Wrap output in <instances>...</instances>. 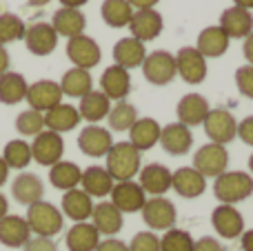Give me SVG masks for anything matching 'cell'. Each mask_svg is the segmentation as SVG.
Instances as JSON below:
<instances>
[{"label": "cell", "instance_id": "bcb514c9", "mask_svg": "<svg viewBox=\"0 0 253 251\" xmlns=\"http://www.w3.org/2000/svg\"><path fill=\"white\" fill-rule=\"evenodd\" d=\"M22 251H58V247H56V243H53L51 238H31L29 243L22 247Z\"/></svg>", "mask_w": 253, "mask_h": 251}, {"label": "cell", "instance_id": "603a6c76", "mask_svg": "<svg viewBox=\"0 0 253 251\" xmlns=\"http://www.w3.org/2000/svg\"><path fill=\"white\" fill-rule=\"evenodd\" d=\"M171 189L182 198H198L207 189V178L193 167H180L171 176Z\"/></svg>", "mask_w": 253, "mask_h": 251}, {"label": "cell", "instance_id": "9c48e42d", "mask_svg": "<svg viewBox=\"0 0 253 251\" xmlns=\"http://www.w3.org/2000/svg\"><path fill=\"white\" fill-rule=\"evenodd\" d=\"M25 100L29 102V109L47 114L49 109H53V107H58L62 102L60 83H53V80H36V83L29 84V89H27Z\"/></svg>", "mask_w": 253, "mask_h": 251}, {"label": "cell", "instance_id": "d4e9b609", "mask_svg": "<svg viewBox=\"0 0 253 251\" xmlns=\"http://www.w3.org/2000/svg\"><path fill=\"white\" fill-rule=\"evenodd\" d=\"M11 196L16 198V203L29 205L34 203H40L44 196V185L36 173H29V171H22L20 176H16V180L11 182Z\"/></svg>", "mask_w": 253, "mask_h": 251}, {"label": "cell", "instance_id": "7a4b0ae2", "mask_svg": "<svg viewBox=\"0 0 253 251\" xmlns=\"http://www.w3.org/2000/svg\"><path fill=\"white\" fill-rule=\"evenodd\" d=\"M27 225H29L31 234H36L38 238H53L62 231L65 227V216L58 207H53L51 203H34L27 207V216H25Z\"/></svg>", "mask_w": 253, "mask_h": 251}, {"label": "cell", "instance_id": "680465c9", "mask_svg": "<svg viewBox=\"0 0 253 251\" xmlns=\"http://www.w3.org/2000/svg\"><path fill=\"white\" fill-rule=\"evenodd\" d=\"M233 4H236V7H242V9H253V0H233Z\"/></svg>", "mask_w": 253, "mask_h": 251}, {"label": "cell", "instance_id": "ffe728a7", "mask_svg": "<svg viewBox=\"0 0 253 251\" xmlns=\"http://www.w3.org/2000/svg\"><path fill=\"white\" fill-rule=\"evenodd\" d=\"M220 29L231 38H247L253 34V16L249 9L242 7H229L220 16Z\"/></svg>", "mask_w": 253, "mask_h": 251}, {"label": "cell", "instance_id": "f546056e", "mask_svg": "<svg viewBox=\"0 0 253 251\" xmlns=\"http://www.w3.org/2000/svg\"><path fill=\"white\" fill-rule=\"evenodd\" d=\"M160 131L162 127L158 125V120L138 118L133 127L129 129V142L142 154V151H149L151 147H156L160 142Z\"/></svg>", "mask_w": 253, "mask_h": 251}, {"label": "cell", "instance_id": "8fae6325", "mask_svg": "<svg viewBox=\"0 0 253 251\" xmlns=\"http://www.w3.org/2000/svg\"><path fill=\"white\" fill-rule=\"evenodd\" d=\"M111 203L118 209L120 213H135L142 211L144 203H147V194L144 189L133 180H125V182H116L111 189Z\"/></svg>", "mask_w": 253, "mask_h": 251}, {"label": "cell", "instance_id": "60d3db41", "mask_svg": "<svg viewBox=\"0 0 253 251\" xmlns=\"http://www.w3.org/2000/svg\"><path fill=\"white\" fill-rule=\"evenodd\" d=\"M27 25L16 13H0V44H11L18 40H25Z\"/></svg>", "mask_w": 253, "mask_h": 251}, {"label": "cell", "instance_id": "db71d44e", "mask_svg": "<svg viewBox=\"0 0 253 251\" xmlns=\"http://www.w3.org/2000/svg\"><path fill=\"white\" fill-rule=\"evenodd\" d=\"M240 245H242V251H253V229L245 231L240 236Z\"/></svg>", "mask_w": 253, "mask_h": 251}, {"label": "cell", "instance_id": "9f6ffc18", "mask_svg": "<svg viewBox=\"0 0 253 251\" xmlns=\"http://www.w3.org/2000/svg\"><path fill=\"white\" fill-rule=\"evenodd\" d=\"M89 0H60L62 7H69V9H80L83 4H87Z\"/></svg>", "mask_w": 253, "mask_h": 251}, {"label": "cell", "instance_id": "4dcf8cb0", "mask_svg": "<svg viewBox=\"0 0 253 251\" xmlns=\"http://www.w3.org/2000/svg\"><path fill=\"white\" fill-rule=\"evenodd\" d=\"M80 185H83L84 194H89L91 198H105V196L111 194V189H114L116 182H114V178L109 176V171H107L105 167L93 165V167H87L83 171Z\"/></svg>", "mask_w": 253, "mask_h": 251}, {"label": "cell", "instance_id": "8d00e7d4", "mask_svg": "<svg viewBox=\"0 0 253 251\" xmlns=\"http://www.w3.org/2000/svg\"><path fill=\"white\" fill-rule=\"evenodd\" d=\"M60 89H62V96H69V98H84L89 91H93V80L91 74L87 69H74L65 71L60 80Z\"/></svg>", "mask_w": 253, "mask_h": 251}, {"label": "cell", "instance_id": "484cf974", "mask_svg": "<svg viewBox=\"0 0 253 251\" xmlns=\"http://www.w3.org/2000/svg\"><path fill=\"white\" fill-rule=\"evenodd\" d=\"M91 225L96 227L100 236L114 238L116 234H120L125 220H123V213L114 207V203H98V205H93Z\"/></svg>", "mask_w": 253, "mask_h": 251}, {"label": "cell", "instance_id": "7c38bea8", "mask_svg": "<svg viewBox=\"0 0 253 251\" xmlns=\"http://www.w3.org/2000/svg\"><path fill=\"white\" fill-rule=\"evenodd\" d=\"M111 147H114L111 131L98 125H87L78 136V149L89 158H105Z\"/></svg>", "mask_w": 253, "mask_h": 251}, {"label": "cell", "instance_id": "44dd1931", "mask_svg": "<svg viewBox=\"0 0 253 251\" xmlns=\"http://www.w3.org/2000/svg\"><path fill=\"white\" fill-rule=\"evenodd\" d=\"M160 145L167 154L171 156H184L193 145V133L182 123H171L162 127L160 131Z\"/></svg>", "mask_w": 253, "mask_h": 251}, {"label": "cell", "instance_id": "52a82bcc", "mask_svg": "<svg viewBox=\"0 0 253 251\" xmlns=\"http://www.w3.org/2000/svg\"><path fill=\"white\" fill-rule=\"evenodd\" d=\"M62 154H65V140H62L60 133L56 131H40L38 136L31 142V156L38 165L42 167H53L56 163L62 160Z\"/></svg>", "mask_w": 253, "mask_h": 251}, {"label": "cell", "instance_id": "5b68a950", "mask_svg": "<svg viewBox=\"0 0 253 251\" xmlns=\"http://www.w3.org/2000/svg\"><path fill=\"white\" fill-rule=\"evenodd\" d=\"M142 220L144 225L151 231H169L175 227L178 220V211H175V205L171 200L156 196V198H149L142 207Z\"/></svg>", "mask_w": 253, "mask_h": 251}, {"label": "cell", "instance_id": "ee69618b", "mask_svg": "<svg viewBox=\"0 0 253 251\" xmlns=\"http://www.w3.org/2000/svg\"><path fill=\"white\" fill-rule=\"evenodd\" d=\"M129 251H160V238L153 231H140L131 238Z\"/></svg>", "mask_w": 253, "mask_h": 251}, {"label": "cell", "instance_id": "836d02e7", "mask_svg": "<svg viewBox=\"0 0 253 251\" xmlns=\"http://www.w3.org/2000/svg\"><path fill=\"white\" fill-rule=\"evenodd\" d=\"M78 111H80V118L83 120L96 125V123H100V120H105L107 116H109L111 100L102 91H89L84 98H80Z\"/></svg>", "mask_w": 253, "mask_h": 251}, {"label": "cell", "instance_id": "91938a15", "mask_svg": "<svg viewBox=\"0 0 253 251\" xmlns=\"http://www.w3.org/2000/svg\"><path fill=\"white\" fill-rule=\"evenodd\" d=\"M27 2H29V4H31V7H42V4L51 2V0H27Z\"/></svg>", "mask_w": 253, "mask_h": 251}, {"label": "cell", "instance_id": "c3c4849f", "mask_svg": "<svg viewBox=\"0 0 253 251\" xmlns=\"http://www.w3.org/2000/svg\"><path fill=\"white\" fill-rule=\"evenodd\" d=\"M193 251H227V249H224L215 238H211V236H205V238L196 240V245H193Z\"/></svg>", "mask_w": 253, "mask_h": 251}, {"label": "cell", "instance_id": "5bb4252c", "mask_svg": "<svg viewBox=\"0 0 253 251\" xmlns=\"http://www.w3.org/2000/svg\"><path fill=\"white\" fill-rule=\"evenodd\" d=\"M211 225L220 234V238L236 240L245 234V218L233 205H218L211 213Z\"/></svg>", "mask_w": 253, "mask_h": 251}, {"label": "cell", "instance_id": "f6af8a7d", "mask_svg": "<svg viewBox=\"0 0 253 251\" xmlns=\"http://www.w3.org/2000/svg\"><path fill=\"white\" fill-rule=\"evenodd\" d=\"M236 84H238V91H240L242 96H247V98H251L253 100V65L238 67Z\"/></svg>", "mask_w": 253, "mask_h": 251}, {"label": "cell", "instance_id": "8992f818", "mask_svg": "<svg viewBox=\"0 0 253 251\" xmlns=\"http://www.w3.org/2000/svg\"><path fill=\"white\" fill-rule=\"evenodd\" d=\"M142 74L147 78V83L151 84H169L171 80L178 76V67H175V56H171L165 49H158V51L147 53L142 62Z\"/></svg>", "mask_w": 253, "mask_h": 251}, {"label": "cell", "instance_id": "3957f363", "mask_svg": "<svg viewBox=\"0 0 253 251\" xmlns=\"http://www.w3.org/2000/svg\"><path fill=\"white\" fill-rule=\"evenodd\" d=\"M213 194L222 205H236L253 194V178L247 171H224L215 178Z\"/></svg>", "mask_w": 253, "mask_h": 251}, {"label": "cell", "instance_id": "7dc6e473", "mask_svg": "<svg viewBox=\"0 0 253 251\" xmlns=\"http://www.w3.org/2000/svg\"><path fill=\"white\" fill-rule=\"evenodd\" d=\"M238 138H240L245 145L253 147V116H247V118L238 125Z\"/></svg>", "mask_w": 253, "mask_h": 251}, {"label": "cell", "instance_id": "816d5d0a", "mask_svg": "<svg viewBox=\"0 0 253 251\" xmlns=\"http://www.w3.org/2000/svg\"><path fill=\"white\" fill-rule=\"evenodd\" d=\"M9 62H11V60H9V51L2 47V44H0V76L9 71Z\"/></svg>", "mask_w": 253, "mask_h": 251}, {"label": "cell", "instance_id": "d6986e66", "mask_svg": "<svg viewBox=\"0 0 253 251\" xmlns=\"http://www.w3.org/2000/svg\"><path fill=\"white\" fill-rule=\"evenodd\" d=\"M100 91L105 93L109 100H125L131 91V76L129 71L118 65H111L102 71L100 76Z\"/></svg>", "mask_w": 253, "mask_h": 251}, {"label": "cell", "instance_id": "74e56055", "mask_svg": "<svg viewBox=\"0 0 253 251\" xmlns=\"http://www.w3.org/2000/svg\"><path fill=\"white\" fill-rule=\"evenodd\" d=\"M100 16L109 27L120 29V27H129L133 7L126 0H105L100 7Z\"/></svg>", "mask_w": 253, "mask_h": 251}, {"label": "cell", "instance_id": "ac0fdd59", "mask_svg": "<svg viewBox=\"0 0 253 251\" xmlns=\"http://www.w3.org/2000/svg\"><path fill=\"white\" fill-rule=\"evenodd\" d=\"M31 240V229L22 216H7L0 220V245L9 249H22Z\"/></svg>", "mask_w": 253, "mask_h": 251}, {"label": "cell", "instance_id": "ab89813d", "mask_svg": "<svg viewBox=\"0 0 253 251\" xmlns=\"http://www.w3.org/2000/svg\"><path fill=\"white\" fill-rule=\"evenodd\" d=\"M107 120H109V127L114 129V131H129L135 125V120H138V109H135L131 102L120 100L111 107Z\"/></svg>", "mask_w": 253, "mask_h": 251}, {"label": "cell", "instance_id": "cb8c5ba5", "mask_svg": "<svg viewBox=\"0 0 253 251\" xmlns=\"http://www.w3.org/2000/svg\"><path fill=\"white\" fill-rule=\"evenodd\" d=\"M144 58H147V49H144V42L135 40L133 36H126V38H120L118 42L114 44V65L123 67V69H135V67H142Z\"/></svg>", "mask_w": 253, "mask_h": 251}, {"label": "cell", "instance_id": "277c9868", "mask_svg": "<svg viewBox=\"0 0 253 251\" xmlns=\"http://www.w3.org/2000/svg\"><path fill=\"white\" fill-rule=\"evenodd\" d=\"M229 167V151L224 145H202L193 156V169L202 173L205 178H218L227 171Z\"/></svg>", "mask_w": 253, "mask_h": 251}, {"label": "cell", "instance_id": "f5cc1de1", "mask_svg": "<svg viewBox=\"0 0 253 251\" xmlns=\"http://www.w3.org/2000/svg\"><path fill=\"white\" fill-rule=\"evenodd\" d=\"M242 51H245V58L249 60V65H253V34L245 38V47H242Z\"/></svg>", "mask_w": 253, "mask_h": 251}, {"label": "cell", "instance_id": "11a10c76", "mask_svg": "<svg viewBox=\"0 0 253 251\" xmlns=\"http://www.w3.org/2000/svg\"><path fill=\"white\" fill-rule=\"evenodd\" d=\"M7 178H9V167H7V163L2 160V156H0V187L7 182Z\"/></svg>", "mask_w": 253, "mask_h": 251}, {"label": "cell", "instance_id": "681fc988", "mask_svg": "<svg viewBox=\"0 0 253 251\" xmlns=\"http://www.w3.org/2000/svg\"><path fill=\"white\" fill-rule=\"evenodd\" d=\"M96 251H129V245H125L118 238H107V240H100Z\"/></svg>", "mask_w": 253, "mask_h": 251}, {"label": "cell", "instance_id": "e0dca14e", "mask_svg": "<svg viewBox=\"0 0 253 251\" xmlns=\"http://www.w3.org/2000/svg\"><path fill=\"white\" fill-rule=\"evenodd\" d=\"M209 111H211V107L205 96H200V93H187V96L180 98L175 114H178V123H182L184 127L191 129L205 123Z\"/></svg>", "mask_w": 253, "mask_h": 251}, {"label": "cell", "instance_id": "d590c367", "mask_svg": "<svg viewBox=\"0 0 253 251\" xmlns=\"http://www.w3.org/2000/svg\"><path fill=\"white\" fill-rule=\"evenodd\" d=\"M27 84L25 76L18 71H7L0 76V102L2 105H18L27 98Z\"/></svg>", "mask_w": 253, "mask_h": 251}, {"label": "cell", "instance_id": "9a60e30c", "mask_svg": "<svg viewBox=\"0 0 253 251\" xmlns=\"http://www.w3.org/2000/svg\"><path fill=\"white\" fill-rule=\"evenodd\" d=\"M25 47L34 56H49L58 47V34L51 27V22H36L27 27L25 34Z\"/></svg>", "mask_w": 253, "mask_h": 251}, {"label": "cell", "instance_id": "83f0119b", "mask_svg": "<svg viewBox=\"0 0 253 251\" xmlns=\"http://www.w3.org/2000/svg\"><path fill=\"white\" fill-rule=\"evenodd\" d=\"M80 111L78 107L74 105H67V102H60L58 107H53V109H49L47 114H44V129H49V131H56V133H65V131H71V129H76L80 125Z\"/></svg>", "mask_w": 253, "mask_h": 251}, {"label": "cell", "instance_id": "f1b7e54d", "mask_svg": "<svg viewBox=\"0 0 253 251\" xmlns=\"http://www.w3.org/2000/svg\"><path fill=\"white\" fill-rule=\"evenodd\" d=\"M51 27L56 29L58 36H65V38H76V36H83L84 27H87V18L80 9H69V7H60L51 18Z\"/></svg>", "mask_w": 253, "mask_h": 251}, {"label": "cell", "instance_id": "94428289", "mask_svg": "<svg viewBox=\"0 0 253 251\" xmlns=\"http://www.w3.org/2000/svg\"><path fill=\"white\" fill-rule=\"evenodd\" d=\"M249 169H251V173H253V154H251V158H249Z\"/></svg>", "mask_w": 253, "mask_h": 251}, {"label": "cell", "instance_id": "ba28073f", "mask_svg": "<svg viewBox=\"0 0 253 251\" xmlns=\"http://www.w3.org/2000/svg\"><path fill=\"white\" fill-rule=\"evenodd\" d=\"M202 125L209 140L215 145H227L238 136V123L229 109H211Z\"/></svg>", "mask_w": 253, "mask_h": 251}, {"label": "cell", "instance_id": "2e32d148", "mask_svg": "<svg viewBox=\"0 0 253 251\" xmlns=\"http://www.w3.org/2000/svg\"><path fill=\"white\" fill-rule=\"evenodd\" d=\"M162 27H165L162 13L156 11V9H138V11H133L131 22H129L131 36L135 40H140V42L156 40L162 34Z\"/></svg>", "mask_w": 253, "mask_h": 251}, {"label": "cell", "instance_id": "7bdbcfd3", "mask_svg": "<svg viewBox=\"0 0 253 251\" xmlns=\"http://www.w3.org/2000/svg\"><path fill=\"white\" fill-rule=\"evenodd\" d=\"M196 240L184 229H169L160 238V251H193Z\"/></svg>", "mask_w": 253, "mask_h": 251}, {"label": "cell", "instance_id": "b9f144b4", "mask_svg": "<svg viewBox=\"0 0 253 251\" xmlns=\"http://www.w3.org/2000/svg\"><path fill=\"white\" fill-rule=\"evenodd\" d=\"M16 131L20 136H38L40 131H44V114L40 111H34V109H25L18 114L16 118Z\"/></svg>", "mask_w": 253, "mask_h": 251}, {"label": "cell", "instance_id": "30bf717a", "mask_svg": "<svg viewBox=\"0 0 253 251\" xmlns=\"http://www.w3.org/2000/svg\"><path fill=\"white\" fill-rule=\"evenodd\" d=\"M67 58L74 62V67L78 69H93V67L100 62L102 51H100V44L96 42L93 38L89 36H76L67 42Z\"/></svg>", "mask_w": 253, "mask_h": 251}, {"label": "cell", "instance_id": "f35d334b", "mask_svg": "<svg viewBox=\"0 0 253 251\" xmlns=\"http://www.w3.org/2000/svg\"><path fill=\"white\" fill-rule=\"evenodd\" d=\"M2 160L7 163L9 169H25L29 167V163L34 160L31 156V145L27 140H9L4 145V151H2Z\"/></svg>", "mask_w": 253, "mask_h": 251}, {"label": "cell", "instance_id": "7402d4cb", "mask_svg": "<svg viewBox=\"0 0 253 251\" xmlns=\"http://www.w3.org/2000/svg\"><path fill=\"white\" fill-rule=\"evenodd\" d=\"M171 176L173 173L160 163H151L147 167L140 169V182L138 185L144 189V194L149 196H165L171 189Z\"/></svg>", "mask_w": 253, "mask_h": 251}, {"label": "cell", "instance_id": "f907efd6", "mask_svg": "<svg viewBox=\"0 0 253 251\" xmlns=\"http://www.w3.org/2000/svg\"><path fill=\"white\" fill-rule=\"evenodd\" d=\"M126 2H129L131 7H135V9H153L160 0H126Z\"/></svg>", "mask_w": 253, "mask_h": 251}, {"label": "cell", "instance_id": "6da1fadb", "mask_svg": "<svg viewBox=\"0 0 253 251\" xmlns=\"http://www.w3.org/2000/svg\"><path fill=\"white\" fill-rule=\"evenodd\" d=\"M107 158V171L114 178V182H125L133 180L140 173V151L131 145L129 140L125 142H114V147L109 149Z\"/></svg>", "mask_w": 253, "mask_h": 251}, {"label": "cell", "instance_id": "1f68e13d", "mask_svg": "<svg viewBox=\"0 0 253 251\" xmlns=\"http://www.w3.org/2000/svg\"><path fill=\"white\" fill-rule=\"evenodd\" d=\"M69 251H96L100 245V234L91 222H76L65 236Z\"/></svg>", "mask_w": 253, "mask_h": 251}, {"label": "cell", "instance_id": "4316f807", "mask_svg": "<svg viewBox=\"0 0 253 251\" xmlns=\"http://www.w3.org/2000/svg\"><path fill=\"white\" fill-rule=\"evenodd\" d=\"M93 211V198L84 194L83 189H71L65 191L62 196V216H67L74 222H87Z\"/></svg>", "mask_w": 253, "mask_h": 251}, {"label": "cell", "instance_id": "4fadbf2b", "mask_svg": "<svg viewBox=\"0 0 253 251\" xmlns=\"http://www.w3.org/2000/svg\"><path fill=\"white\" fill-rule=\"evenodd\" d=\"M178 76L189 84H200L207 78V58L196 47H182L175 56Z\"/></svg>", "mask_w": 253, "mask_h": 251}, {"label": "cell", "instance_id": "6f0895ef", "mask_svg": "<svg viewBox=\"0 0 253 251\" xmlns=\"http://www.w3.org/2000/svg\"><path fill=\"white\" fill-rule=\"evenodd\" d=\"M7 213H9V203H7V198L0 194V220H2Z\"/></svg>", "mask_w": 253, "mask_h": 251}, {"label": "cell", "instance_id": "e575fe53", "mask_svg": "<svg viewBox=\"0 0 253 251\" xmlns=\"http://www.w3.org/2000/svg\"><path fill=\"white\" fill-rule=\"evenodd\" d=\"M80 178H83V169L69 160H60L53 167H49V182L60 191L76 189L80 185Z\"/></svg>", "mask_w": 253, "mask_h": 251}, {"label": "cell", "instance_id": "d6a6232c", "mask_svg": "<svg viewBox=\"0 0 253 251\" xmlns=\"http://www.w3.org/2000/svg\"><path fill=\"white\" fill-rule=\"evenodd\" d=\"M196 49L205 58H220V56H224L229 49V36L224 34L218 25L207 27V29H202L200 36H198Z\"/></svg>", "mask_w": 253, "mask_h": 251}]
</instances>
